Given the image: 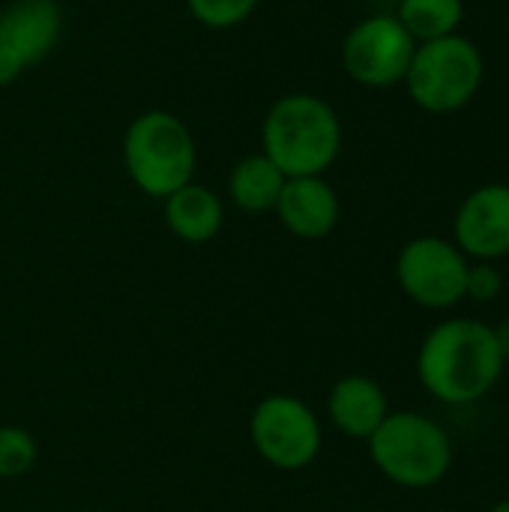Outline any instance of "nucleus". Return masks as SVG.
Wrapping results in <instances>:
<instances>
[{
	"label": "nucleus",
	"instance_id": "nucleus-1",
	"mask_svg": "<svg viewBox=\"0 0 509 512\" xmlns=\"http://www.w3.org/2000/svg\"><path fill=\"white\" fill-rule=\"evenodd\" d=\"M507 369L495 327L474 318H450L429 330L417 354V375L426 393L444 405L486 399Z\"/></svg>",
	"mask_w": 509,
	"mask_h": 512
},
{
	"label": "nucleus",
	"instance_id": "nucleus-2",
	"mask_svg": "<svg viewBox=\"0 0 509 512\" xmlns=\"http://www.w3.org/2000/svg\"><path fill=\"white\" fill-rule=\"evenodd\" d=\"M261 153L285 177H324L342 153V120L315 93H285L264 114Z\"/></svg>",
	"mask_w": 509,
	"mask_h": 512
},
{
	"label": "nucleus",
	"instance_id": "nucleus-3",
	"mask_svg": "<svg viewBox=\"0 0 509 512\" xmlns=\"http://www.w3.org/2000/svg\"><path fill=\"white\" fill-rule=\"evenodd\" d=\"M123 168L138 192L165 201L195 180L198 144L192 129L165 108L138 114L123 132Z\"/></svg>",
	"mask_w": 509,
	"mask_h": 512
},
{
	"label": "nucleus",
	"instance_id": "nucleus-4",
	"mask_svg": "<svg viewBox=\"0 0 509 512\" xmlns=\"http://www.w3.org/2000/svg\"><path fill=\"white\" fill-rule=\"evenodd\" d=\"M366 444L372 465L402 489H432L453 468L447 429L417 411H390Z\"/></svg>",
	"mask_w": 509,
	"mask_h": 512
},
{
	"label": "nucleus",
	"instance_id": "nucleus-5",
	"mask_svg": "<svg viewBox=\"0 0 509 512\" xmlns=\"http://www.w3.org/2000/svg\"><path fill=\"white\" fill-rule=\"evenodd\" d=\"M486 60L474 39L453 33L432 42H417L405 72V90L426 114H456L474 102L483 87Z\"/></svg>",
	"mask_w": 509,
	"mask_h": 512
},
{
	"label": "nucleus",
	"instance_id": "nucleus-6",
	"mask_svg": "<svg viewBox=\"0 0 509 512\" xmlns=\"http://www.w3.org/2000/svg\"><path fill=\"white\" fill-rule=\"evenodd\" d=\"M249 438L255 453L276 471L309 468L324 444L321 420L291 393H273L255 405L249 417Z\"/></svg>",
	"mask_w": 509,
	"mask_h": 512
},
{
	"label": "nucleus",
	"instance_id": "nucleus-7",
	"mask_svg": "<svg viewBox=\"0 0 509 512\" xmlns=\"http://www.w3.org/2000/svg\"><path fill=\"white\" fill-rule=\"evenodd\" d=\"M417 51L414 36L393 12L366 15L342 39V69L360 87L384 90L405 81L411 57Z\"/></svg>",
	"mask_w": 509,
	"mask_h": 512
},
{
	"label": "nucleus",
	"instance_id": "nucleus-8",
	"mask_svg": "<svg viewBox=\"0 0 509 512\" xmlns=\"http://www.w3.org/2000/svg\"><path fill=\"white\" fill-rule=\"evenodd\" d=\"M468 267L471 261L453 240L423 234L402 246L396 258V282L408 300L438 312L465 300Z\"/></svg>",
	"mask_w": 509,
	"mask_h": 512
},
{
	"label": "nucleus",
	"instance_id": "nucleus-9",
	"mask_svg": "<svg viewBox=\"0 0 509 512\" xmlns=\"http://www.w3.org/2000/svg\"><path fill=\"white\" fill-rule=\"evenodd\" d=\"M453 243L468 261L509 255V183H483L465 195L453 219Z\"/></svg>",
	"mask_w": 509,
	"mask_h": 512
},
{
	"label": "nucleus",
	"instance_id": "nucleus-10",
	"mask_svg": "<svg viewBox=\"0 0 509 512\" xmlns=\"http://www.w3.org/2000/svg\"><path fill=\"white\" fill-rule=\"evenodd\" d=\"M282 228L300 240H324L339 225V195L324 177H288L273 210Z\"/></svg>",
	"mask_w": 509,
	"mask_h": 512
},
{
	"label": "nucleus",
	"instance_id": "nucleus-11",
	"mask_svg": "<svg viewBox=\"0 0 509 512\" xmlns=\"http://www.w3.org/2000/svg\"><path fill=\"white\" fill-rule=\"evenodd\" d=\"M63 33V12L57 0H12L0 9V45L24 66L45 60Z\"/></svg>",
	"mask_w": 509,
	"mask_h": 512
},
{
	"label": "nucleus",
	"instance_id": "nucleus-12",
	"mask_svg": "<svg viewBox=\"0 0 509 512\" xmlns=\"http://www.w3.org/2000/svg\"><path fill=\"white\" fill-rule=\"evenodd\" d=\"M390 414L387 393L378 381L366 375H345L333 384L327 396V417L330 423L357 441H369L372 432L384 423Z\"/></svg>",
	"mask_w": 509,
	"mask_h": 512
},
{
	"label": "nucleus",
	"instance_id": "nucleus-13",
	"mask_svg": "<svg viewBox=\"0 0 509 512\" xmlns=\"http://www.w3.org/2000/svg\"><path fill=\"white\" fill-rule=\"evenodd\" d=\"M165 225L183 243H210L219 237L225 225V204L222 198L204 183H186L171 192L165 201Z\"/></svg>",
	"mask_w": 509,
	"mask_h": 512
},
{
	"label": "nucleus",
	"instance_id": "nucleus-14",
	"mask_svg": "<svg viewBox=\"0 0 509 512\" xmlns=\"http://www.w3.org/2000/svg\"><path fill=\"white\" fill-rule=\"evenodd\" d=\"M285 180L288 177L264 153H249L231 168L228 195H231L234 207H240L243 213H252V216L273 213Z\"/></svg>",
	"mask_w": 509,
	"mask_h": 512
},
{
	"label": "nucleus",
	"instance_id": "nucleus-15",
	"mask_svg": "<svg viewBox=\"0 0 509 512\" xmlns=\"http://www.w3.org/2000/svg\"><path fill=\"white\" fill-rule=\"evenodd\" d=\"M393 15L414 42H432L459 33L465 21V0H396Z\"/></svg>",
	"mask_w": 509,
	"mask_h": 512
},
{
	"label": "nucleus",
	"instance_id": "nucleus-16",
	"mask_svg": "<svg viewBox=\"0 0 509 512\" xmlns=\"http://www.w3.org/2000/svg\"><path fill=\"white\" fill-rule=\"evenodd\" d=\"M36 441L21 426H0V480L24 477L36 465Z\"/></svg>",
	"mask_w": 509,
	"mask_h": 512
},
{
	"label": "nucleus",
	"instance_id": "nucleus-17",
	"mask_svg": "<svg viewBox=\"0 0 509 512\" xmlns=\"http://www.w3.org/2000/svg\"><path fill=\"white\" fill-rule=\"evenodd\" d=\"M255 6L258 0H186L189 15L210 30L240 27L255 12Z\"/></svg>",
	"mask_w": 509,
	"mask_h": 512
},
{
	"label": "nucleus",
	"instance_id": "nucleus-18",
	"mask_svg": "<svg viewBox=\"0 0 509 512\" xmlns=\"http://www.w3.org/2000/svg\"><path fill=\"white\" fill-rule=\"evenodd\" d=\"M504 291V276L492 261H471L468 267V282H465V297L477 303H489Z\"/></svg>",
	"mask_w": 509,
	"mask_h": 512
},
{
	"label": "nucleus",
	"instance_id": "nucleus-19",
	"mask_svg": "<svg viewBox=\"0 0 509 512\" xmlns=\"http://www.w3.org/2000/svg\"><path fill=\"white\" fill-rule=\"evenodd\" d=\"M24 63L9 51V48H3L0 45V87H6V84H12V81H18L21 75H24Z\"/></svg>",
	"mask_w": 509,
	"mask_h": 512
},
{
	"label": "nucleus",
	"instance_id": "nucleus-20",
	"mask_svg": "<svg viewBox=\"0 0 509 512\" xmlns=\"http://www.w3.org/2000/svg\"><path fill=\"white\" fill-rule=\"evenodd\" d=\"M495 339H498L501 354L507 357V363H509V321H504V324H498V327H495Z\"/></svg>",
	"mask_w": 509,
	"mask_h": 512
},
{
	"label": "nucleus",
	"instance_id": "nucleus-21",
	"mask_svg": "<svg viewBox=\"0 0 509 512\" xmlns=\"http://www.w3.org/2000/svg\"><path fill=\"white\" fill-rule=\"evenodd\" d=\"M489 512H509V501H501V504H495Z\"/></svg>",
	"mask_w": 509,
	"mask_h": 512
},
{
	"label": "nucleus",
	"instance_id": "nucleus-22",
	"mask_svg": "<svg viewBox=\"0 0 509 512\" xmlns=\"http://www.w3.org/2000/svg\"><path fill=\"white\" fill-rule=\"evenodd\" d=\"M393 3H396V0H393Z\"/></svg>",
	"mask_w": 509,
	"mask_h": 512
},
{
	"label": "nucleus",
	"instance_id": "nucleus-23",
	"mask_svg": "<svg viewBox=\"0 0 509 512\" xmlns=\"http://www.w3.org/2000/svg\"><path fill=\"white\" fill-rule=\"evenodd\" d=\"M0 9H3V6H0Z\"/></svg>",
	"mask_w": 509,
	"mask_h": 512
}]
</instances>
